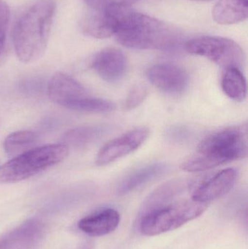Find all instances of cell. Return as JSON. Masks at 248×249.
<instances>
[{
    "label": "cell",
    "instance_id": "cell-1",
    "mask_svg": "<svg viewBox=\"0 0 248 249\" xmlns=\"http://www.w3.org/2000/svg\"><path fill=\"white\" fill-rule=\"evenodd\" d=\"M55 10L54 0H37L17 19L13 41L16 55L21 62H33L45 53Z\"/></svg>",
    "mask_w": 248,
    "mask_h": 249
},
{
    "label": "cell",
    "instance_id": "cell-2",
    "mask_svg": "<svg viewBox=\"0 0 248 249\" xmlns=\"http://www.w3.org/2000/svg\"><path fill=\"white\" fill-rule=\"evenodd\" d=\"M115 35L121 45L137 50L168 51L179 45L182 39L176 28L131 7L119 20Z\"/></svg>",
    "mask_w": 248,
    "mask_h": 249
},
{
    "label": "cell",
    "instance_id": "cell-3",
    "mask_svg": "<svg viewBox=\"0 0 248 249\" xmlns=\"http://www.w3.org/2000/svg\"><path fill=\"white\" fill-rule=\"evenodd\" d=\"M247 124L230 126L209 135L198 145V153L181 168L187 172L208 171L248 156Z\"/></svg>",
    "mask_w": 248,
    "mask_h": 249
},
{
    "label": "cell",
    "instance_id": "cell-4",
    "mask_svg": "<svg viewBox=\"0 0 248 249\" xmlns=\"http://www.w3.org/2000/svg\"><path fill=\"white\" fill-rule=\"evenodd\" d=\"M68 155V147L64 143L33 148L0 167V184L27 179L62 162Z\"/></svg>",
    "mask_w": 248,
    "mask_h": 249
},
{
    "label": "cell",
    "instance_id": "cell-5",
    "mask_svg": "<svg viewBox=\"0 0 248 249\" xmlns=\"http://www.w3.org/2000/svg\"><path fill=\"white\" fill-rule=\"evenodd\" d=\"M208 203L191 198L168 203L142 215L140 231L147 236H155L175 231L199 217L208 209Z\"/></svg>",
    "mask_w": 248,
    "mask_h": 249
},
{
    "label": "cell",
    "instance_id": "cell-6",
    "mask_svg": "<svg viewBox=\"0 0 248 249\" xmlns=\"http://www.w3.org/2000/svg\"><path fill=\"white\" fill-rule=\"evenodd\" d=\"M185 49L189 53L212 61L225 70L242 68L245 54L241 47L231 39L221 36H201L188 41Z\"/></svg>",
    "mask_w": 248,
    "mask_h": 249
},
{
    "label": "cell",
    "instance_id": "cell-7",
    "mask_svg": "<svg viewBox=\"0 0 248 249\" xmlns=\"http://www.w3.org/2000/svg\"><path fill=\"white\" fill-rule=\"evenodd\" d=\"M48 93L54 103L77 112L80 105L90 96L80 82L61 71L55 73L50 79Z\"/></svg>",
    "mask_w": 248,
    "mask_h": 249
},
{
    "label": "cell",
    "instance_id": "cell-8",
    "mask_svg": "<svg viewBox=\"0 0 248 249\" xmlns=\"http://www.w3.org/2000/svg\"><path fill=\"white\" fill-rule=\"evenodd\" d=\"M236 179L237 171L234 168H226L199 181L191 183L188 187L193 200L209 203L229 193Z\"/></svg>",
    "mask_w": 248,
    "mask_h": 249
},
{
    "label": "cell",
    "instance_id": "cell-9",
    "mask_svg": "<svg viewBox=\"0 0 248 249\" xmlns=\"http://www.w3.org/2000/svg\"><path fill=\"white\" fill-rule=\"evenodd\" d=\"M149 136V130L141 127L130 130L108 142L101 148L96 158L99 166L108 165L126 156L140 147Z\"/></svg>",
    "mask_w": 248,
    "mask_h": 249
},
{
    "label": "cell",
    "instance_id": "cell-10",
    "mask_svg": "<svg viewBox=\"0 0 248 249\" xmlns=\"http://www.w3.org/2000/svg\"><path fill=\"white\" fill-rule=\"evenodd\" d=\"M147 77L157 89L169 94L183 93L189 85L187 73L173 64H156L149 69Z\"/></svg>",
    "mask_w": 248,
    "mask_h": 249
},
{
    "label": "cell",
    "instance_id": "cell-11",
    "mask_svg": "<svg viewBox=\"0 0 248 249\" xmlns=\"http://www.w3.org/2000/svg\"><path fill=\"white\" fill-rule=\"evenodd\" d=\"M92 67L103 80L114 83L125 77L128 70V61L120 50L108 48L96 54Z\"/></svg>",
    "mask_w": 248,
    "mask_h": 249
},
{
    "label": "cell",
    "instance_id": "cell-12",
    "mask_svg": "<svg viewBox=\"0 0 248 249\" xmlns=\"http://www.w3.org/2000/svg\"><path fill=\"white\" fill-rule=\"evenodd\" d=\"M120 222V215L113 209H105L83 218L79 222L82 232L91 237H101L115 231Z\"/></svg>",
    "mask_w": 248,
    "mask_h": 249
},
{
    "label": "cell",
    "instance_id": "cell-13",
    "mask_svg": "<svg viewBox=\"0 0 248 249\" xmlns=\"http://www.w3.org/2000/svg\"><path fill=\"white\" fill-rule=\"evenodd\" d=\"M82 30L85 35L96 39H105L115 35L116 26L106 9L90 10L80 21Z\"/></svg>",
    "mask_w": 248,
    "mask_h": 249
},
{
    "label": "cell",
    "instance_id": "cell-14",
    "mask_svg": "<svg viewBox=\"0 0 248 249\" xmlns=\"http://www.w3.org/2000/svg\"><path fill=\"white\" fill-rule=\"evenodd\" d=\"M248 16V0H219L213 9V18L219 24L240 23Z\"/></svg>",
    "mask_w": 248,
    "mask_h": 249
},
{
    "label": "cell",
    "instance_id": "cell-15",
    "mask_svg": "<svg viewBox=\"0 0 248 249\" xmlns=\"http://www.w3.org/2000/svg\"><path fill=\"white\" fill-rule=\"evenodd\" d=\"M183 189L184 184L180 180L168 181L160 186L144 202L142 215L168 204Z\"/></svg>",
    "mask_w": 248,
    "mask_h": 249
},
{
    "label": "cell",
    "instance_id": "cell-16",
    "mask_svg": "<svg viewBox=\"0 0 248 249\" xmlns=\"http://www.w3.org/2000/svg\"><path fill=\"white\" fill-rule=\"evenodd\" d=\"M167 171V166L165 164L154 163L147 165L127 177L119 186V193L122 194L129 193L148 181L163 175Z\"/></svg>",
    "mask_w": 248,
    "mask_h": 249
},
{
    "label": "cell",
    "instance_id": "cell-17",
    "mask_svg": "<svg viewBox=\"0 0 248 249\" xmlns=\"http://www.w3.org/2000/svg\"><path fill=\"white\" fill-rule=\"evenodd\" d=\"M38 139L39 136L32 130L13 132L4 140V151L8 156L15 158L34 148Z\"/></svg>",
    "mask_w": 248,
    "mask_h": 249
},
{
    "label": "cell",
    "instance_id": "cell-18",
    "mask_svg": "<svg viewBox=\"0 0 248 249\" xmlns=\"http://www.w3.org/2000/svg\"><path fill=\"white\" fill-rule=\"evenodd\" d=\"M109 128L105 126H83L68 130L63 136L64 144L82 147L93 143L105 134Z\"/></svg>",
    "mask_w": 248,
    "mask_h": 249
},
{
    "label": "cell",
    "instance_id": "cell-19",
    "mask_svg": "<svg viewBox=\"0 0 248 249\" xmlns=\"http://www.w3.org/2000/svg\"><path fill=\"white\" fill-rule=\"evenodd\" d=\"M221 87L224 93L236 102H243L247 95L246 80L240 69L226 70L221 81Z\"/></svg>",
    "mask_w": 248,
    "mask_h": 249
},
{
    "label": "cell",
    "instance_id": "cell-20",
    "mask_svg": "<svg viewBox=\"0 0 248 249\" xmlns=\"http://www.w3.org/2000/svg\"><path fill=\"white\" fill-rule=\"evenodd\" d=\"M10 18V10L4 0H0V60L4 55L6 48L7 29Z\"/></svg>",
    "mask_w": 248,
    "mask_h": 249
},
{
    "label": "cell",
    "instance_id": "cell-21",
    "mask_svg": "<svg viewBox=\"0 0 248 249\" xmlns=\"http://www.w3.org/2000/svg\"><path fill=\"white\" fill-rule=\"evenodd\" d=\"M147 96V90L144 86H135L130 90L125 102L124 108L126 110L135 109L144 102Z\"/></svg>",
    "mask_w": 248,
    "mask_h": 249
},
{
    "label": "cell",
    "instance_id": "cell-22",
    "mask_svg": "<svg viewBox=\"0 0 248 249\" xmlns=\"http://www.w3.org/2000/svg\"><path fill=\"white\" fill-rule=\"evenodd\" d=\"M90 10H99L107 7L114 0H83Z\"/></svg>",
    "mask_w": 248,
    "mask_h": 249
},
{
    "label": "cell",
    "instance_id": "cell-23",
    "mask_svg": "<svg viewBox=\"0 0 248 249\" xmlns=\"http://www.w3.org/2000/svg\"><path fill=\"white\" fill-rule=\"evenodd\" d=\"M169 130H170V131H169V136H170V138L176 139V140L184 139L185 138L187 137L186 130H183V129L176 127V128H172Z\"/></svg>",
    "mask_w": 248,
    "mask_h": 249
},
{
    "label": "cell",
    "instance_id": "cell-24",
    "mask_svg": "<svg viewBox=\"0 0 248 249\" xmlns=\"http://www.w3.org/2000/svg\"><path fill=\"white\" fill-rule=\"evenodd\" d=\"M138 1V0H125V2L128 3V4H131V3L135 2V1Z\"/></svg>",
    "mask_w": 248,
    "mask_h": 249
},
{
    "label": "cell",
    "instance_id": "cell-25",
    "mask_svg": "<svg viewBox=\"0 0 248 249\" xmlns=\"http://www.w3.org/2000/svg\"><path fill=\"white\" fill-rule=\"evenodd\" d=\"M197 1H211V0H197Z\"/></svg>",
    "mask_w": 248,
    "mask_h": 249
}]
</instances>
